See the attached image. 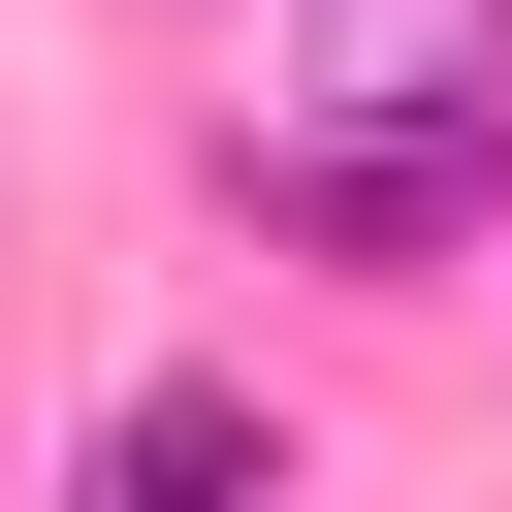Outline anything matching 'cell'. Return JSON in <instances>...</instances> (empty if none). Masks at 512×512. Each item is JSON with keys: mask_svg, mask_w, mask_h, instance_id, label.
<instances>
[{"mask_svg": "<svg viewBox=\"0 0 512 512\" xmlns=\"http://www.w3.org/2000/svg\"><path fill=\"white\" fill-rule=\"evenodd\" d=\"M96 512H288V448H256L224 384H128V416H96Z\"/></svg>", "mask_w": 512, "mask_h": 512, "instance_id": "1", "label": "cell"}]
</instances>
